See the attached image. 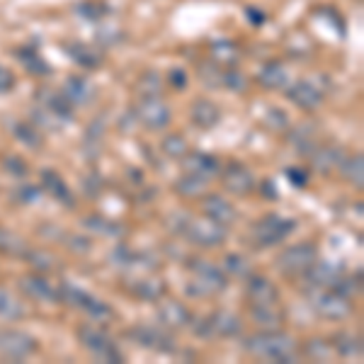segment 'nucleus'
I'll return each instance as SVG.
<instances>
[{"mask_svg":"<svg viewBox=\"0 0 364 364\" xmlns=\"http://www.w3.org/2000/svg\"><path fill=\"white\" fill-rule=\"evenodd\" d=\"M20 58L27 68H32V73H49V66H46V63L34 54L32 49H25V54H20Z\"/></svg>","mask_w":364,"mask_h":364,"instance_id":"nucleus-11","label":"nucleus"},{"mask_svg":"<svg viewBox=\"0 0 364 364\" xmlns=\"http://www.w3.org/2000/svg\"><path fill=\"white\" fill-rule=\"evenodd\" d=\"M173 80H175V83H180V85H185V73H182V70H180V75H178V68H175V73H173Z\"/></svg>","mask_w":364,"mask_h":364,"instance_id":"nucleus-13","label":"nucleus"},{"mask_svg":"<svg viewBox=\"0 0 364 364\" xmlns=\"http://www.w3.org/2000/svg\"><path fill=\"white\" fill-rule=\"evenodd\" d=\"M139 114H141V119H144V124H149L151 129L166 127L170 119V112L166 109V105H161L158 100H146V102L141 105Z\"/></svg>","mask_w":364,"mask_h":364,"instance_id":"nucleus-4","label":"nucleus"},{"mask_svg":"<svg viewBox=\"0 0 364 364\" xmlns=\"http://www.w3.org/2000/svg\"><path fill=\"white\" fill-rule=\"evenodd\" d=\"M226 187H228V190H233V192H240V195H243V192H248L252 187V180H250L248 170H245L243 166H231V168H228Z\"/></svg>","mask_w":364,"mask_h":364,"instance_id":"nucleus-5","label":"nucleus"},{"mask_svg":"<svg viewBox=\"0 0 364 364\" xmlns=\"http://www.w3.org/2000/svg\"><path fill=\"white\" fill-rule=\"evenodd\" d=\"M316 306H318L323 314H328V316H343V314H348V304H343L338 296H333V294L321 296Z\"/></svg>","mask_w":364,"mask_h":364,"instance_id":"nucleus-9","label":"nucleus"},{"mask_svg":"<svg viewBox=\"0 0 364 364\" xmlns=\"http://www.w3.org/2000/svg\"><path fill=\"white\" fill-rule=\"evenodd\" d=\"M260 80H262L265 85L277 87V85L284 83V68H282L279 63H269V66L260 73Z\"/></svg>","mask_w":364,"mask_h":364,"instance_id":"nucleus-10","label":"nucleus"},{"mask_svg":"<svg viewBox=\"0 0 364 364\" xmlns=\"http://www.w3.org/2000/svg\"><path fill=\"white\" fill-rule=\"evenodd\" d=\"M13 85H15V75L8 68L0 66V92H8Z\"/></svg>","mask_w":364,"mask_h":364,"instance_id":"nucleus-12","label":"nucleus"},{"mask_svg":"<svg viewBox=\"0 0 364 364\" xmlns=\"http://www.w3.org/2000/svg\"><path fill=\"white\" fill-rule=\"evenodd\" d=\"M289 95H291V100H294V102L301 105V107H314V105L321 100V92L316 90V87L306 85V83H299L294 87V92H289Z\"/></svg>","mask_w":364,"mask_h":364,"instance_id":"nucleus-7","label":"nucleus"},{"mask_svg":"<svg viewBox=\"0 0 364 364\" xmlns=\"http://www.w3.org/2000/svg\"><path fill=\"white\" fill-rule=\"evenodd\" d=\"M250 350L255 355L269 357V360H289L294 352V343L284 336H260L250 340Z\"/></svg>","mask_w":364,"mask_h":364,"instance_id":"nucleus-1","label":"nucleus"},{"mask_svg":"<svg viewBox=\"0 0 364 364\" xmlns=\"http://www.w3.org/2000/svg\"><path fill=\"white\" fill-rule=\"evenodd\" d=\"M219 226H224V224H219V221H211L209 226H204V224H199L197 228H195V240H199V243H216V240H221L224 238V231H221Z\"/></svg>","mask_w":364,"mask_h":364,"instance_id":"nucleus-8","label":"nucleus"},{"mask_svg":"<svg viewBox=\"0 0 364 364\" xmlns=\"http://www.w3.org/2000/svg\"><path fill=\"white\" fill-rule=\"evenodd\" d=\"M314 250L309 248V245H299V248H291V250H287L284 255H282V260L279 262H287V260H291L294 265H289V269H304V267H309L311 262H314Z\"/></svg>","mask_w":364,"mask_h":364,"instance_id":"nucleus-6","label":"nucleus"},{"mask_svg":"<svg viewBox=\"0 0 364 364\" xmlns=\"http://www.w3.org/2000/svg\"><path fill=\"white\" fill-rule=\"evenodd\" d=\"M269 224L272 226H267V221H262V224H257V228H255V236H260L262 245L277 243V240H282L291 231V221H282L277 216H269Z\"/></svg>","mask_w":364,"mask_h":364,"instance_id":"nucleus-3","label":"nucleus"},{"mask_svg":"<svg viewBox=\"0 0 364 364\" xmlns=\"http://www.w3.org/2000/svg\"><path fill=\"white\" fill-rule=\"evenodd\" d=\"M34 350V343L22 333H0V355L5 357H25Z\"/></svg>","mask_w":364,"mask_h":364,"instance_id":"nucleus-2","label":"nucleus"}]
</instances>
